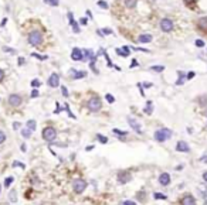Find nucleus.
<instances>
[{
    "label": "nucleus",
    "instance_id": "30",
    "mask_svg": "<svg viewBox=\"0 0 207 205\" xmlns=\"http://www.w3.org/2000/svg\"><path fill=\"white\" fill-rule=\"evenodd\" d=\"M21 136H23L24 139H29L31 136V130L30 129H23V130H21Z\"/></svg>",
    "mask_w": 207,
    "mask_h": 205
},
{
    "label": "nucleus",
    "instance_id": "4",
    "mask_svg": "<svg viewBox=\"0 0 207 205\" xmlns=\"http://www.w3.org/2000/svg\"><path fill=\"white\" fill-rule=\"evenodd\" d=\"M55 137H57V130H55L54 128H51V126H47V128L43 129V139L46 141L51 143V141L55 140Z\"/></svg>",
    "mask_w": 207,
    "mask_h": 205
},
{
    "label": "nucleus",
    "instance_id": "28",
    "mask_svg": "<svg viewBox=\"0 0 207 205\" xmlns=\"http://www.w3.org/2000/svg\"><path fill=\"white\" fill-rule=\"evenodd\" d=\"M44 3H46V4H48V6L57 7L58 4H60V2H58V0H44Z\"/></svg>",
    "mask_w": 207,
    "mask_h": 205
},
{
    "label": "nucleus",
    "instance_id": "26",
    "mask_svg": "<svg viewBox=\"0 0 207 205\" xmlns=\"http://www.w3.org/2000/svg\"><path fill=\"white\" fill-rule=\"evenodd\" d=\"M177 74H179V78H180V79L176 82V85H182V84H183V81L186 79V74H184V72H182V71H179Z\"/></svg>",
    "mask_w": 207,
    "mask_h": 205
},
{
    "label": "nucleus",
    "instance_id": "29",
    "mask_svg": "<svg viewBox=\"0 0 207 205\" xmlns=\"http://www.w3.org/2000/svg\"><path fill=\"white\" fill-rule=\"evenodd\" d=\"M97 139H98V141H99V143H102V144H107V143H108V137H105V136L99 135V133L97 135Z\"/></svg>",
    "mask_w": 207,
    "mask_h": 205
},
{
    "label": "nucleus",
    "instance_id": "53",
    "mask_svg": "<svg viewBox=\"0 0 207 205\" xmlns=\"http://www.w3.org/2000/svg\"><path fill=\"white\" fill-rule=\"evenodd\" d=\"M61 112V108H60V103L57 102V106H55V111H54V113H60Z\"/></svg>",
    "mask_w": 207,
    "mask_h": 205
},
{
    "label": "nucleus",
    "instance_id": "38",
    "mask_svg": "<svg viewBox=\"0 0 207 205\" xmlns=\"http://www.w3.org/2000/svg\"><path fill=\"white\" fill-rule=\"evenodd\" d=\"M3 51H4V52H10V54H17L16 50H13V48H9V47H3Z\"/></svg>",
    "mask_w": 207,
    "mask_h": 205
},
{
    "label": "nucleus",
    "instance_id": "8",
    "mask_svg": "<svg viewBox=\"0 0 207 205\" xmlns=\"http://www.w3.org/2000/svg\"><path fill=\"white\" fill-rule=\"evenodd\" d=\"M21 102H23V99H21L20 95L17 94H13L9 96V103H10V106H13V108H17V106H20Z\"/></svg>",
    "mask_w": 207,
    "mask_h": 205
},
{
    "label": "nucleus",
    "instance_id": "12",
    "mask_svg": "<svg viewBox=\"0 0 207 205\" xmlns=\"http://www.w3.org/2000/svg\"><path fill=\"white\" fill-rule=\"evenodd\" d=\"M159 184L163 185V187L169 185L170 184V175L167 174V173H162V174L159 175Z\"/></svg>",
    "mask_w": 207,
    "mask_h": 205
},
{
    "label": "nucleus",
    "instance_id": "43",
    "mask_svg": "<svg viewBox=\"0 0 207 205\" xmlns=\"http://www.w3.org/2000/svg\"><path fill=\"white\" fill-rule=\"evenodd\" d=\"M13 167H21V168H26V164H23V163H20V161H14V163H13Z\"/></svg>",
    "mask_w": 207,
    "mask_h": 205
},
{
    "label": "nucleus",
    "instance_id": "58",
    "mask_svg": "<svg viewBox=\"0 0 207 205\" xmlns=\"http://www.w3.org/2000/svg\"><path fill=\"white\" fill-rule=\"evenodd\" d=\"M182 168H183V165H177V167H176V170H177V171H180Z\"/></svg>",
    "mask_w": 207,
    "mask_h": 205
},
{
    "label": "nucleus",
    "instance_id": "44",
    "mask_svg": "<svg viewBox=\"0 0 207 205\" xmlns=\"http://www.w3.org/2000/svg\"><path fill=\"white\" fill-rule=\"evenodd\" d=\"M65 111L68 112V116H70V118L75 119V115H73V113H71V111H70V106H68V105H65Z\"/></svg>",
    "mask_w": 207,
    "mask_h": 205
},
{
    "label": "nucleus",
    "instance_id": "20",
    "mask_svg": "<svg viewBox=\"0 0 207 205\" xmlns=\"http://www.w3.org/2000/svg\"><path fill=\"white\" fill-rule=\"evenodd\" d=\"M138 4V0H125V6L128 9H135Z\"/></svg>",
    "mask_w": 207,
    "mask_h": 205
},
{
    "label": "nucleus",
    "instance_id": "16",
    "mask_svg": "<svg viewBox=\"0 0 207 205\" xmlns=\"http://www.w3.org/2000/svg\"><path fill=\"white\" fill-rule=\"evenodd\" d=\"M92 58H97V55L94 54L91 50H84V51H82V60H84V61L92 60Z\"/></svg>",
    "mask_w": 207,
    "mask_h": 205
},
{
    "label": "nucleus",
    "instance_id": "34",
    "mask_svg": "<svg viewBox=\"0 0 207 205\" xmlns=\"http://www.w3.org/2000/svg\"><path fill=\"white\" fill-rule=\"evenodd\" d=\"M153 198H155V199H166L167 197H166L165 194H161V192H155V194H153Z\"/></svg>",
    "mask_w": 207,
    "mask_h": 205
},
{
    "label": "nucleus",
    "instance_id": "19",
    "mask_svg": "<svg viewBox=\"0 0 207 205\" xmlns=\"http://www.w3.org/2000/svg\"><path fill=\"white\" fill-rule=\"evenodd\" d=\"M182 204H184V205H194V204H196V198L192 197V195H187V197H184V198L182 199Z\"/></svg>",
    "mask_w": 207,
    "mask_h": 205
},
{
    "label": "nucleus",
    "instance_id": "10",
    "mask_svg": "<svg viewBox=\"0 0 207 205\" xmlns=\"http://www.w3.org/2000/svg\"><path fill=\"white\" fill-rule=\"evenodd\" d=\"M47 84L50 85L51 88H57L58 85H60V77H58V74L53 72V74L50 75V78H48V81H47Z\"/></svg>",
    "mask_w": 207,
    "mask_h": 205
},
{
    "label": "nucleus",
    "instance_id": "52",
    "mask_svg": "<svg viewBox=\"0 0 207 205\" xmlns=\"http://www.w3.org/2000/svg\"><path fill=\"white\" fill-rule=\"evenodd\" d=\"M13 129H14V130L20 129V123H19V122H14V123H13Z\"/></svg>",
    "mask_w": 207,
    "mask_h": 205
},
{
    "label": "nucleus",
    "instance_id": "62",
    "mask_svg": "<svg viewBox=\"0 0 207 205\" xmlns=\"http://www.w3.org/2000/svg\"><path fill=\"white\" fill-rule=\"evenodd\" d=\"M0 192H2V185H0Z\"/></svg>",
    "mask_w": 207,
    "mask_h": 205
},
{
    "label": "nucleus",
    "instance_id": "40",
    "mask_svg": "<svg viewBox=\"0 0 207 205\" xmlns=\"http://www.w3.org/2000/svg\"><path fill=\"white\" fill-rule=\"evenodd\" d=\"M41 85V82L38 81V79H33V81H31V86L33 88H38Z\"/></svg>",
    "mask_w": 207,
    "mask_h": 205
},
{
    "label": "nucleus",
    "instance_id": "61",
    "mask_svg": "<svg viewBox=\"0 0 207 205\" xmlns=\"http://www.w3.org/2000/svg\"><path fill=\"white\" fill-rule=\"evenodd\" d=\"M124 50H125V51H126L128 54H129V47H126V45H125V47H124Z\"/></svg>",
    "mask_w": 207,
    "mask_h": 205
},
{
    "label": "nucleus",
    "instance_id": "11",
    "mask_svg": "<svg viewBox=\"0 0 207 205\" xmlns=\"http://www.w3.org/2000/svg\"><path fill=\"white\" fill-rule=\"evenodd\" d=\"M176 151H180V153H189L190 151V147H189V144H187L186 141L183 140H179L176 144Z\"/></svg>",
    "mask_w": 207,
    "mask_h": 205
},
{
    "label": "nucleus",
    "instance_id": "50",
    "mask_svg": "<svg viewBox=\"0 0 207 205\" xmlns=\"http://www.w3.org/2000/svg\"><path fill=\"white\" fill-rule=\"evenodd\" d=\"M135 67H138V61H136V60H132V62H130V67H129V68H135Z\"/></svg>",
    "mask_w": 207,
    "mask_h": 205
},
{
    "label": "nucleus",
    "instance_id": "36",
    "mask_svg": "<svg viewBox=\"0 0 207 205\" xmlns=\"http://www.w3.org/2000/svg\"><path fill=\"white\" fill-rule=\"evenodd\" d=\"M105 98H107L108 103H114V102H115V98L112 96V95H111V94H107V95H105Z\"/></svg>",
    "mask_w": 207,
    "mask_h": 205
},
{
    "label": "nucleus",
    "instance_id": "39",
    "mask_svg": "<svg viewBox=\"0 0 207 205\" xmlns=\"http://www.w3.org/2000/svg\"><path fill=\"white\" fill-rule=\"evenodd\" d=\"M101 31H102V34H103V36H111V34H114L111 28H102Z\"/></svg>",
    "mask_w": 207,
    "mask_h": 205
},
{
    "label": "nucleus",
    "instance_id": "31",
    "mask_svg": "<svg viewBox=\"0 0 207 205\" xmlns=\"http://www.w3.org/2000/svg\"><path fill=\"white\" fill-rule=\"evenodd\" d=\"M13 181H14V178H13V177H7L6 180H4V187H6V188H9V187H10V185L13 184Z\"/></svg>",
    "mask_w": 207,
    "mask_h": 205
},
{
    "label": "nucleus",
    "instance_id": "2",
    "mask_svg": "<svg viewBox=\"0 0 207 205\" xmlns=\"http://www.w3.org/2000/svg\"><path fill=\"white\" fill-rule=\"evenodd\" d=\"M87 108H88V111H90V112L95 113V112H98V111L102 109V102H101V99L98 96L91 98L90 101L87 102Z\"/></svg>",
    "mask_w": 207,
    "mask_h": 205
},
{
    "label": "nucleus",
    "instance_id": "41",
    "mask_svg": "<svg viewBox=\"0 0 207 205\" xmlns=\"http://www.w3.org/2000/svg\"><path fill=\"white\" fill-rule=\"evenodd\" d=\"M121 204H122V205H136V202L130 201V199H125V201H122Z\"/></svg>",
    "mask_w": 207,
    "mask_h": 205
},
{
    "label": "nucleus",
    "instance_id": "46",
    "mask_svg": "<svg viewBox=\"0 0 207 205\" xmlns=\"http://www.w3.org/2000/svg\"><path fill=\"white\" fill-rule=\"evenodd\" d=\"M38 95H40V92L37 91V89H33V91H31V98H37Z\"/></svg>",
    "mask_w": 207,
    "mask_h": 205
},
{
    "label": "nucleus",
    "instance_id": "24",
    "mask_svg": "<svg viewBox=\"0 0 207 205\" xmlns=\"http://www.w3.org/2000/svg\"><path fill=\"white\" fill-rule=\"evenodd\" d=\"M150 71H153V72H163L165 67L163 65H153V67H150Z\"/></svg>",
    "mask_w": 207,
    "mask_h": 205
},
{
    "label": "nucleus",
    "instance_id": "9",
    "mask_svg": "<svg viewBox=\"0 0 207 205\" xmlns=\"http://www.w3.org/2000/svg\"><path fill=\"white\" fill-rule=\"evenodd\" d=\"M128 124H129L130 128L134 129L135 132H136L138 135H142V129H140V126H139V123H138V120L136 119H134V118H129V116H128Z\"/></svg>",
    "mask_w": 207,
    "mask_h": 205
},
{
    "label": "nucleus",
    "instance_id": "22",
    "mask_svg": "<svg viewBox=\"0 0 207 205\" xmlns=\"http://www.w3.org/2000/svg\"><path fill=\"white\" fill-rule=\"evenodd\" d=\"M36 128H37L36 120H33V119H31V120L27 122V129H30L31 132H34V130H36Z\"/></svg>",
    "mask_w": 207,
    "mask_h": 205
},
{
    "label": "nucleus",
    "instance_id": "7",
    "mask_svg": "<svg viewBox=\"0 0 207 205\" xmlns=\"http://www.w3.org/2000/svg\"><path fill=\"white\" fill-rule=\"evenodd\" d=\"M117 180H118L119 184H126V182H129L130 180H132V175H130L128 171H124V170H122V171H118Z\"/></svg>",
    "mask_w": 207,
    "mask_h": 205
},
{
    "label": "nucleus",
    "instance_id": "45",
    "mask_svg": "<svg viewBox=\"0 0 207 205\" xmlns=\"http://www.w3.org/2000/svg\"><path fill=\"white\" fill-rule=\"evenodd\" d=\"M80 24H81V26H87V24H88V20L85 19V17H81V19H80Z\"/></svg>",
    "mask_w": 207,
    "mask_h": 205
},
{
    "label": "nucleus",
    "instance_id": "47",
    "mask_svg": "<svg viewBox=\"0 0 207 205\" xmlns=\"http://www.w3.org/2000/svg\"><path fill=\"white\" fill-rule=\"evenodd\" d=\"M61 92H63V95L65 98L68 96V91H67V88H65V86H61Z\"/></svg>",
    "mask_w": 207,
    "mask_h": 205
},
{
    "label": "nucleus",
    "instance_id": "37",
    "mask_svg": "<svg viewBox=\"0 0 207 205\" xmlns=\"http://www.w3.org/2000/svg\"><path fill=\"white\" fill-rule=\"evenodd\" d=\"M194 44H196V47L203 48V47H204V44H206V43H204L203 40H196V41H194Z\"/></svg>",
    "mask_w": 207,
    "mask_h": 205
},
{
    "label": "nucleus",
    "instance_id": "18",
    "mask_svg": "<svg viewBox=\"0 0 207 205\" xmlns=\"http://www.w3.org/2000/svg\"><path fill=\"white\" fill-rule=\"evenodd\" d=\"M138 41L142 44H146V43H150L152 41V36L150 34H140L139 38H138Z\"/></svg>",
    "mask_w": 207,
    "mask_h": 205
},
{
    "label": "nucleus",
    "instance_id": "60",
    "mask_svg": "<svg viewBox=\"0 0 207 205\" xmlns=\"http://www.w3.org/2000/svg\"><path fill=\"white\" fill-rule=\"evenodd\" d=\"M92 149H94V146H88V147H87V151H91Z\"/></svg>",
    "mask_w": 207,
    "mask_h": 205
},
{
    "label": "nucleus",
    "instance_id": "13",
    "mask_svg": "<svg viewBox=\"0 0 207 205\" xmlns=\"http://www.w3.org/2000/svg\"><path fill=\"white\" fill-rule=\"evenodd\" d=\"M68 19H70V26L73 27V30H74V33L75 34H78L80 33V26H78V23L75 21V19H74V16H73V13H68Z\"/></svg>",
    "mask_w": 207,
    "mask_h": 205
},
{
    "label": "nucleus",
    "instance_id": "48",
    "mask_svg": "<svg viewBox=\"0 0 207 205\" xmlns=\"http://www.w3.org/2000/svg\"><path fill=\"white\" fill-rule=\"evenodd\" d=\"M200 161H201V163H204V164H207V153H206V154H203V156L200 157Z\"/></svg>",
    "mask_w": 207,
    "mask_h": 205
},
{
    "label": "nucleus",
    "instance_id": "15",
    "mask_svg": "<svg viewBox=\"0 0 207 205\" xmlns=\"http://www.w3.org/2000/svg\"><path fill=\"white\" fill-rule=\"evenodd\" d=\"M71 58H73L74 61H81L82 60V50H80V48H73V51H71Z\"/></svg>",
    "mask_w": 207,
    "mask_h": 205
},
{
    "label": "nucleus",
    "instance_id": "25",
    "mask_svg": "<svg viewBox=\"0 0 207 205\" xmlns=\"http://www.w3.org/2000/svg\"><path fill=\"white\" fill-rule=\"evenodd\" d=\"M112 132H114V135L119 136V137H125V136L128 135L126 132H124V130H119V129H112Z\"/></svg>",
    "mask_w": 207,
    "mask_h": 205
},
{
    "label": "nucleus",
    "instance_id": "6",
    "mask_svg": "<svg viewBox=\"0 0 207 205\" xmlns=\"http://www.w3.org/2000/svg\"><path fill=\"white\" fill-rule=\"evenodd\" d=\"M159 26H161V28H162L163 33H170V31L174 28V24H173V21H172L170 19H162Z\"/></svg>",
    "mask_w": 207,
    "mask_h": 205
},
{
    "label": "nucleus",
    "instance_id": "27",
    "mask_svg": "<svg viewBox=\"0 0 207 205\" xmlns=\"http://www.w3.org/2000/svg\"><path fill=\"white\" fill-rule=\"evenodd\" d=\"M145 112H146L148 115H152V112H153V106H152V102H150V101H148L146 108H145Z\"/></svg>",
    "mask_w": 207,
    "mask_h": 205
},
{
    "label": "nucleus",
    "instance_id": "54",
    "mask_svg": "<svg viewBox=\"0 0 207 205\" xmlns=\"http://www.w3.org/2000/svg\"><path fill=\"white\" fill-rule=\"evenodd\" d=\"M3 78H4V72L3 69H0V81H3Z\"/></svg>",
    "mask_w": 207,
    "mask_h": 205
},
{
    "label": "nucleus",
    "instance_id": "33",
    "mask_svg": "<svg viewBox=\"0 0 207 205\" xmlns=\"http://www.w3.org/2000/svg\"><path fill=\"white\" fill-rule=\"evenodd\" d=\"M9 198H10L11 202H16L17 201V194H16V190H13V191L9 194Z\"/></svg>",
    "mask_w": 207,
    "mask_h": 205
},
{
    "label": "nucleus",
    "instance_id": "5",
    "mask_svg": "<svg viewBox=\"0 0 207 205\" xmlns=\"http://www.w3.org/2000/svg\"><path fill=\"white\" fill-rule=\"evenodd\" d=\"M87 181L85 180H81V178H77V180H74L73 182V188L74 191L77 192V194H81V192L85 191V188H87Z\"/></svg>",
    "mask_w": 207,
    "mask_h": 205
},
{
    "label": "nucleus",
    "instance_id": "51",
    "mask_svg": "<svg viewBox=\"0 0 207 205\" xmlns=\"http://www.w3.org/2000/svg\"><path fill=\"white\" fill-rule=\"evenodd\" d=\"M134 50H136V51H142V52H149V50H146V48H140V47H136V48H134Z\"/></svg>",
    "mask_w": 207,
    "mask_h": 205
},
{
    "label": "nucleus",
    "instance_id": "3",
    "mask_svg": "<svg viewBox=\"0 0 207 205\" xmlns=\"http://www.w3.org/2000/svg\"><path fill=\"white\" fill-rule=\"evenodd\" d=\"M41 43H43V36H41L40 31L34 30L29 34V44H30V45L37 47V45H40Z\"/></svg>",
    "mask_w": 207,
    "mask_h": 205
},
{
    "label": "nucleus",
    "instance_id": "1",
    "mask_svg": "<svg viewBox=\"0 0 207 205\" xmlns=\"http://www.w3.org/2000/svg\"><path fill=\"white\" fill-rule=\"evenodd\" d=\"M172 135H173V133H172L170 129H166V128L159 129V130L155 132V140L159 141V143H163V141L169 140V139L172 137Z\"/></svg>",
    "mask_w": 207,
    "mask_h": 205
},
{
    "label": "nucleus",
    "instance_id": "59",
    "mask_svg": "<svg viewBox=\"0 0 207 205\" xmlns=\"http://www.w3.org/2000/svg\"><path fill=\"white\" fill-rule=\"evenodd\" d=\"M21 151H26V144H21Z\"/></svg>",
    "mask_w": 207,
    "mask_h": 205
},
{
    "label": "nucleus",
    "instance_id": "42",
    "mask_svg": "<svg viewBox=\"0 0 207 205\" xmlns=\"http://www.w3.org/2000/svg\"><path fill=\"white\" fill-rule=\"evenodd\" d=\"M4 140H6V135H4L3 130H0V144H2V143H4Z\"/></svg>",
    "mask_w": 207,
    "mask_h": 205
},
{
    "label": "nucleus",
    "instance_id": "23",
    "mask_svg": "<svg viewBox=\"0 0 207 205\" xmlns=\"http://www.w3.org/2000/svg\"><path fill=\"white\" fill-rule=\"evenodd\" d=\"M95 61H97V58H92V60H90V68H91V71H92V72H95V74H99V72H98V69L95 68Z\"/></svg>",
    "mask_w": 207,
    "mask_h": 205
},
{
    "label": "nucleus",
    "instance_id": "56",
    "mask_svg": "<svg viewBox=\"0 0 207 205\" xmlns=\"http://www.w3.org/2000/svg\"><path fill=\"white\" fill-rule=\"evenodd\" d=\"M24 64V58H19V65H23Z\"/></svg>",
    "mask_w": 207,
    "mask_h": 205
},
{
    "label": "nucleus",
    "instance_id": "17",
    "mask_svg": "<svg viewBox=\"0 0 207 205\" xmlns=\"http://www.w3.org/2000/svg\"><path fill=\"white\" fill-rule=\"evenodd\" d=\"M197 27L203 31H207V17H201L200 20L197 21Z\"/></svg>",
    "mask_w": 207,
    "mask_h": 205
},
{
    "label": "nucleus",
    "instance_id": "55",
    "mask_svg": "<svg viewBox=\"0 0 207 205\" xmlns=\"http://www.w3.org/2000/svg\"><path fill=\"white\" fill-rule=\"evenodd\" d=\"M142 85H143V88H150V86H152L150 82H145V84H142Z\"/></svg>",
    "mask_w": 207,
    "mask_h": 205
},
{
    "label": "nucleus",
    "instance_id": "32",
    "mask_svg": "<svg viewBox=\"0 0 207 205\" xmlns=\"http://www.w3.org/2000/svg\"><path fill=\"white\" fill-rule=\"evenodd\" d=\"M98 6H99L101 9H103V10H108L109 4H108L107 2H103V0H99V2H98Z\"/></svg>",
    "mask_w": 207,
    "mask_h": 205
},
{
    "label": "nucleus",
    "instance_id": "35",
    "mask_svg": "<svg viewBox=\"0 0 207 205\" xmlns=\"http://www.w3.org/2000/svg\"><path fill=\"white\" fill-rule=\"evenodd\" d=\"M31 55H33L34 58H38V60H41V61H46L47 58H48V57H47V55H40V54H37V52H33V54H31Z\"/></svg>",
    "mask_w": 207,
    "mask_h": 205
},
{
    "label": "nucleus",
    "instance_id": "21",
    "mask_svg": "<svg viewBox=\"0 0 207 205\" xmlns=\"http://www.w3.org/2000/svg\"><path fill=\"white\" fill-rule=\"evenodd\" d=\"M115 52H117V54L119 55V57H122V58L129 57V54H128V52L124 50V48H115Z\"/></svg>",
    "mask_w": 207,
    "mask_h": 205
},
{
    "label": "nucleus",
    "instance_id": "49",
    "mask_svg": "<svg viewBox=\"0 0 207 205\" xmlns=\"http://www.w3.org/2000/svg\"><path fill=\"white\" fill-rule=\"evenodd\" d=\"M193 78H194V72H193V71H190V72L186 75V79H193Z\"/></svg>",
    "mask_w": 207,
    "mask_h": 205
},
{
    "label": "nucleus",
    "instance_id": "57",
    "mask_svg": "<svg viewBox=\"0 0 207 205\" xmlns=\"http://www.w3.org/2000/svg\"><path fill=\"white\" fill-rule=\"evenodd\" d=\"M203 180H204V182H207V171L203 173Z\"/></svg>",
    "mask_w": 207,
    "mask_h": 205
},
{
    "label": "nucleus",
    "instance_id": "14",
    "mask_svg": "<svg viewBox=\"0 0 207 205\" xmlns=\"http://www.w3.org/2000/svg\"><path fill=\"white\" fill-rule=\"evenodd\" d=\"M70 74L73 75L74 79H82V78H87V72L85 71H77V69H71Z\"/></svg>",
    "mask_w": 207,
    "mask_h": 205
}]
</instances>
